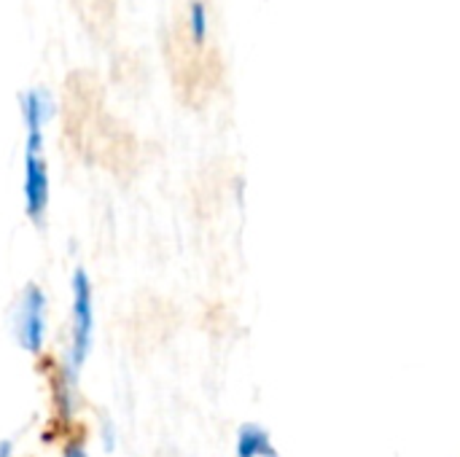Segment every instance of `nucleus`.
<instances>
[{
    "label": "nucleus",
    "mask_w": 460,
    "mask_h": 457,
    "mask_svg": "<svg viewBox=\"0 0 460 457\" xmlns=\"http://www.w3.org/2000/svg\"><path fill=\"white\" fill-rule=\"evenodd\" d=\"M13 337L24 353H40L46 342V294L40 286L27 283L13 310Z\"/></svg>",
    "instance_id": "f03ea898"
},
{
    "label": "nucleus",
    "mask_w": 460,
    "mask_h": 457,
    "mask_svg": "<svg viewBox=\"0 0 460 457\" xmlns=\"http://www.w3.org/2000/svg\"><path fill=\"white\" fill-rule=\"evenodd\" d=\"M237 457H278L270 431L256 423H245L237 431Z\"/></svg>",
    "instance_id": "39448f33"
},
{
    "label": "nucleus",
    "mask_w": 460,
    "mask_h": 457,
    "mask_svg": "<svg viewBox=\"0 0 460 457\" xmlns=\"http://www.w3.org/2000/svg\"><path fill=\"white\" fill-rule=\"evenodd\" d=\"M102 447L108 453L116 450V431H113V426H102Z\"/></svg>",
    "instance_id": "0eeeda50"
},
{
    "label": "nucleus",
    "mask_w": 460,
    "mask_h": 457,
    "mask_svg": "<svg viewBox=\"0 0 460 457\" xmlns=\"http://www.w3.org/2000/svg\"><path fill=\"white\" fill-rule=\"evenodd\" d=\"M0 457H13V442L11 439H0Z\"/></svg>",
    "instance_id": "1a4fd4ad"
},
{
    "label": "nucleus",
    "mask_w": 460,
    "mask_h": 457,
    "mask_svg": "<svg viewBox=\"0 0 460 457\" xmlns=\"http://www.w3.org/2000/svg\"><path fill=\"white\" fill-rule=\"evenodd\" d=\"M22 119L27 129V154H43V127L54 116V100L46 89L35 86L19 97Z\"/></svg>",
    "instance_id": "20e7f679"
},
{
    "label": "nucleus",
    "mask_w": 460,
    "mask_h": 457,
    "mask_svg": "<svg viewBox=\"0 0 460 457\" xmlns=\"http://www.w3.org/2000/svg\"><path fill=\"white\" fill-rule=\"evenodd\" d=\"M189 27H191V38L194 43H202L208 38V8L202 0H194L189 8Z\"/></svg>",
    "instance_id": "423d86ee"
},
{
    "label": "nucleus",
    "mask_w": 460,
    "mask_h": 457,
    "mask_svg": "<svg viewBox=\"0 0 460 457\" xmlns=\"http://www.w3.org/2000/svg\"><path fill=\"white\" fill-rule=\"evenodd\" d=\"M51 199V180L43 154H24V213L32 224H43Z\"/></svg>",
    "instance_id": "7ed1b4c3"
},
{
    "label": "nucleus",
    "mask_w": 460,
    "mask_h": 457,
    "mask_svg": "<svg viewBox=\"0 0 460 457\" xmlns=\"http://www.w3.org/2000/svg\"><path fill=\"white\" fill-rule=\"evenodd\" d=\"M92 342H94V296H92L89 275L78 267L70 280V347L65 364V377L73 391L92 353Z\"/></svg>",
    "instance_id": "f257e3e1"
},
{
    "label": "nucleus",
    "mask_w": 460,
    "mask_h": 457,
    "mask_svg": "<svg viewBox=\"0 0 460 457\" xmlns=\"http://www.w3.org/2000/svg\"><path fill=\"white\" fill-rule=\"evenodd\" d=\"M62 457H89V455H86L84 444H67V447L62 450Z\"/></svg>",
    "instance_id": "6e6552de"
}]
</instances>
